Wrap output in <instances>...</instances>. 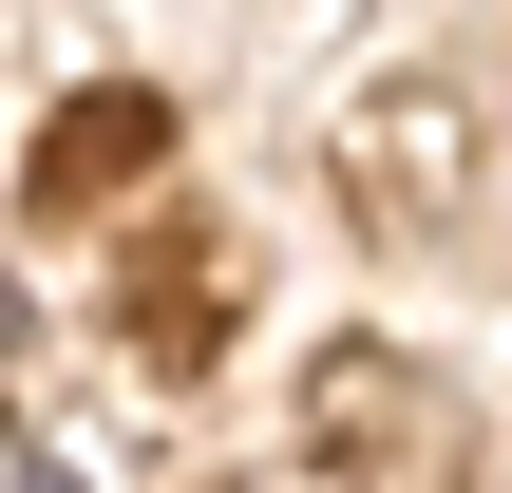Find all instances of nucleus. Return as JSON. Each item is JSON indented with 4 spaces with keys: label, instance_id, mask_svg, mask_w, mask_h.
Segmentation results:
<instances>
[{
    "label": "nucleus",
    "instance_id": "nucleus-2",
    "mask_svg": "<svg viewBox=\"0 0 512 493\" xmlns=\"http://www.w3.org/2000/svg\"><path fill=\"white\" fill-rule=\"evenodd\" d=\"M0 493H76V475H0Z\"/></svg>",
    "mask_w": 512,
    "mask_h": 493
},
{
    "label": "nucleus",
    "instance_id": "nucleus-1",
    "mask_svg": "<svg viewBox=\"0 0 512 493\" xmlns=\"http://www.w3.org/2000/svg\"><path fill=\"white\" fill-rule=\"evenodd\" d=\"M133 152H171V114H152V95H76V133H57V171H38V209H76V190H114Z\"/></svg>",
    "mask_w": 512,
    "mask_h": 493
}]
</instances>
